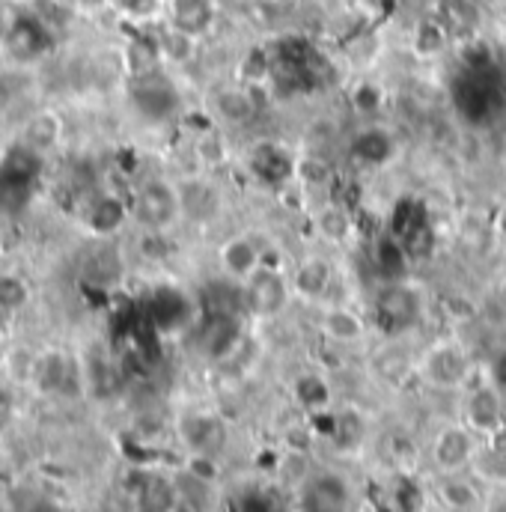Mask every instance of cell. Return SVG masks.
<instances>
[{
    "label": "cell",
    "mask_w": 506,
    "mask_h": 512,
    "mask_svg": "<svg viewBox=\"0 0 506 512\" xmlns=\"http://www.w3.org/2000/svg\"><path fill=\"white\" fill-rule=\"evenodd\" d=\"M367 313H370V322L384 337H408L420 325V319L426 313V301L411 277L381 280L370 292Z\"/></svg>",
    "instance_id": "cell-1"
},
{
    "label": "cell",
    "mask_w": 506,
    "mask_h": 512,
    "mask_svg": "<svg viewBox=\"0 0 506 512\" xmlns=\"http://www.w3.org/2000/svg\"><path fill=\"white\" fill-rule=\"evenodd\" d=\"M474 370H477L474 355L462 340L453 337L435 340L417 355V376L426 387L438 393H465L471 387Z\"/></svg>",
    "instance_id": "cell-2"
},
{
    "label": "cell",
    "mask_w": 506,
    "mask_h": 512,
    "mask_svg": "<svg viewBox=\"0 0 506 512\" xmlns=\"http://www.w3.org/2000/svg\"><path fill=\"white\" fill-rule=\"evenodd\" d=\"M131 218L149 233V236H164L170 233L182 218V197H179V182L164 179V176H149L143 179L134 194H131Z\"/></svg>",
    "instance_id": "cell-3"
},
{
    "label": "cell",
    "mask_w": 506,
    "mask_h": 512,
    "mask_svg": "<svg viewBox=\"0 0 506 512\" xmlns=\"http://www.w3.org/2000/svg\"><path fill=\"white\" fill-rule=\"evenodd\" d=\"M42 179V155L30 143L6 149L0 158V215H18L30 206Z\"/></svg>",
    "instance_id": "cell-4"
},
{
    "label": "cell",
    "mask_w": 506,
    "mask_h": 512,
    "mask_svg": "<svg viewBox=\"0 0 506 512\" xmlns=\"http://www.w3.org/2000/svg\"><path fill=\"white\" fill-rule=\"evenodd\" d=\"M242 298H245V313L256 322H277L289 313L292 307V280L289 271L280 265H259L251 277L242 283Z\"/></svg>",
    "instance_id": "cell-5"
},
{
    "label": "cell",
    "mask_w": 506,
    "mask_h": 512,
    "mask_svg": "<svg viewBox=\"0 0 506 512\" xmlns=\"http://www.w3.org/2000/svg\"><path fill=\"white\" fill-rule=\"evenodd\" d=\"M128 99H131V108L137 111V117L146 120V123H152V126H161V123L176 120V114L182 108V99H179L176 84L161 69L152 72V75L131 78Z\"/></svg>",
    "instance_id": "cell-6"
},
{
    "label": "cell",
    "mask_w": 506,
    "mask_h": 512,
    "mask_svg": "<svg viewBox=\"0 0 506 512\" xmlns=\"http://www.w3.org/2000/svg\"><path fill=\"white\" fill-rule=\"evenodd\" d=\"M176 435L188 456H215L221 459L233 441L230 423L215 411H188L176 423Z\"/></svg>",
    "instance_id": "cell-7"
},
{
    "label": "cell",
    "mask_w": 506,
    "mask_h": 512,
    "mask_svg": "<svg viewBox=\"0 0 506 512\" xmlns=\"http://www.w3.org/2000/svg\"><path fill=\"white\" fill-rule=\"evenodd\" d=\"M289 280H292V292L298 298L319 307V304L331 301V292L340 283V265L334 262L331 251H310L292 265Z\"/></svg>",
    "instance_id": "cell-8"
},
{
    "label": "cell",
    "mask_w": 506,
    "mask_h": 512,
    "mask_svg": "<svg viewBox=\"0 0 506 512\" xmlns=\"http://www.w3.org/2000/svg\"><path fill=\"white\" fill-rule=\"evenodd\" d=\"M480 438L468 423H447L435 432L429 444V459L438 474H462L471 471V462L477 456Z\"/></svg>",
    "instance_id": "cell-9"
},
{
    "label": "cell",
    "mask_w": 506,
    "mask_h": 512,
    "mask_svg": "<svg viewBox=\"0 0 506 512\" xmlns=\"http://www.w3.org/2000/svg\"><path fill=\"white\" fill-rule=\"evenodd\" d=\"M462 420L480 438H495L506 426V393L489 379V373H486V382L471 384L465 390Z\"/></svg>",
    "instance_id": "cell-10"
},
{
    "label": "cell",
    "mask_w": 506,
    "mask_h": 512,
    "mask_svg": "<svg viewBox=\"0 0 506 512\" xmlns=\"http://www.w3.org/2000/svg\"><path fill=\"white\" fill-rule=\"evenodd\" d=\"M0 45L15 63H36L54 48V30L48 27V21L42 15L18 12V15H12Z\"/></svg>",
    "instance_id": "cell-11"
},
{
    "label": "cell",
    "mask_w": 506,
    "mask_h": 512,
    "mask_svg": "<svg viewBox=\"0 0 506 512\" xmlns=\"http://www.w3.org/2000/svg\"><path fill=\"white\" fill-rule=\"evenodd\" d=\"M370 313L358 310L355 304L349 301H328V304H319V319H316V328L319 334L331 343V346H343V349H352V346H361L367 337H370Z\"/></svg>",
    "instance_id": "cell-12"
},
{
    "label": "cell",
    "mask_w": 506,
    "mask_h": 512,
    "mask_svg": "<svg viewBox=\"0 0 506 512\" xmlns=\"http://www.w3.org/2000/svg\"><path fill=\"white\" fill-rule=\"evenodd\" d=\"M298 512H352V486L343 474L316 468L295 492Z\"/></svg>",
    "instance_id": "cell-13"
},
{
    "label": "cell",
    "mask_w": 506,
    "mask_h": 512,
    "mask_svg": "<svg viewBox=\"0 0 506 512\" xmlns=\"http://www.w3.org/2000/svg\"><path fill=\"white\" fill-rule=\"evenodd\" d=\"M310 224L316 239L328 248V251H346L358 242V218L352 215V209L331 197L325 203H319L310 212Z\"/></svg>",
    "instance_id": "cell-14"
},
{
    "label": "cell",
    "mask_w": 506,
    "mask_h": 512,
    "mask_svg": "<svg viewBox=\"0 0 506 512\" xmlns=\"http://www.w3.org/2000/svg\"><path fill=\"white\" fill-rule=\"evenodd\" d=\"M179 197H182V218L188 224L212 227L224 215V191L209 176H188V179H182L179 182Z\"/></svg>",
    "instance_id": "cell-15"
},
{
    "label": "cell",
    "mask_w": 506,
    "mask_h": 512,
    "mask_svg": "<svg viewBox=\"0 0 506 512\" xmlns=\"http://www.w3.org/2000/svg\"><path fill=\"white\" fill-rule=\"evenodd\" d=\"M218 274L245 283L259 265H265V248L253 233H233L218 245Z\"/></svg>",
    "instance_id": "cell-16"
},
{
    "label": "cell",
    "mask_w": 506,
    "mask_h": 512,
    "mask_svg": "<svg viewBox=\"0 0 506 512\" xmlns=\"http://www.w3.org/2000/svg\"><path fill=\"white\" fill-rule=\"evenodd\" d=\"M245 343V316H218L209 313L206 325L200 328V352L209 361L233 358Z\"/></svg>",
    "instance_id": "cell-17"
},
{
    "label": "cell",
    "mask_w": 506,
    "mask_h": 512,
    "mask_svg": "<svg viewBox=\"0 0 506 512\" xmlns=\"http://www.w3.org/2000/svg\"><path fill=\"white\" fill-rule=\"evenodd\" d=\"M370 370L381 384L399 387L417 373V355L405 346V337H387V343L370 358Z\"/></svg>",
    "instance_id": "cell-18"
},
{
    "label": "cell",
    "mask_w": 506,
    "mask_h": 512,
    "mask_svg": "<svg viewBox=\"0 0 506 512\" xmlns=\"http://www.w3.org/2000/svg\"><path fill=\"white\" fill-rule=\"evenodd\" d=\"M259 108L253 102L248 84L221 87L215 93V120L227 128H251L259 123Z\"/></svg>",
    "instance_id": "cell-19"
},
{
    "label": "cell",
    "mask_w": 506,
    "mask_h": 512,
    "mask_svg": "<svg viewBox=\"0 0 506 512\" xmlns=\"http://www.w3.org/2000/svg\"><path fill=\"white\" fill-rule=\"evenodd\" d=\"M483 483L471 474H438V501L447 512H480L483 510Z\"/></svg>",
    "instance_id": "cell-20"
},
{
    "label": "cell",
    "mask_w": 506,
    "mask_h": 512,
    "mask_svg": "<svg viewBox=\"0 0 506 512\" xmlns=\"http://www.w3.org/2000/svg\"><path fill=\"white\" fill-rule=\"evenodd\" d=\"M131 218V206L117 194H96L87 200L84 224L93 236H117Z\"/></svg>",
    "instance_id": "cell-21"
},
{
    "label": "cell",
    "mask_w": 506,
    "mask_h": 512,
    "mask_svg": "<svg viewBox=\"0 0 506 512\" xmlns=\"http://www.w3.org/2000/svg\"><path fill=\"white\" fill-rule=\"evenodd\" d=\"M134 512H179L176 477L167 474H143L131 495Z\"/></svg>",
    "instance_id": "cell-22"
},
{
    "label": "cell",
    "mask_w": 506,
    "mask_h": 512,
    "mask_svg": "<svg viewBox=\"0 0 506 512\" xmlns=\"http://www.w3.org/2000/svg\"><path fill=\"white\" fill-rule=\"evenodd\" d=\"M215 21V6L212 0H170L167 3V24L191 33V36H203Z\"/></svg>",
    "instance_id": "cell-23"
},
{
    "label": "cell",
    "mask_w": 506,
    "mask_h": 512,
    "mask_svg": "<svg viewBox=\"0 0 506 512\" xmlns=\"http://www.w3.org/2000/svg\"><path fill=\"white\" fill-rule=\"evenodd\" d=\"M331 441L337 450L352 453L367 441V420L355 408H337L331 417Z\"/></svg>",
    "instance_id": "cell-24"
},
{
    "label": "cell",
    "mask_w": 506,
    "mask_h": 512,
    "mask_svg": "<svg viewBox=\"0 0 506 512\" xmlns=\"http://www.w3.org/2000/svg\"><path fill=\"white\" fill-rule=\"evenodd\" d=\"M471 474L489 486V489H498V486H506V447L501 444H483L477 447V456L471 462Z\"/></svg>",
    "instance_id": "cell-25"
},
{
    "label": "cell",
    "mask_w": 506,
    "mask_h": 512,
    "mask_svg": "<svg viewBox=\"0 0 506 512\" xmlns=\"http://www.w3.org/2000/svg\"><path fill=\"white\" fill-rule=\"evenodd\" d=\"M39 373H42V384H45L48 390L75 393V390L81 387V373H78V367H75L66 355H60V352L48 355V358L42 361Z\"/></svg>",
    "instance_id": "cell-26"
},
{
    "label": "cell",
    "mask_w": 506,
    "mask_h": 512,
    "mask_svg": "<svg viewBox=\"0 0 506 512\" xmlns=\"http://www.w3.org/2000/svg\"><path fill=\"white\" fill-rule=\"evenodd\" d=\"M155 42H158L161 60L170 63V66H188L197 57V36L182 33V30H176L170 24L164 27V33Z\"/></svg>",
    "instance_id": "cell-27"
},
{
    "label": "cell",
    "mask_w": 506,
    "mask_h": 512,
    "mask_svg": "<svg viewBox=\"0 0 506 512\" xmlns=\"http://www.w3.org/2000/svg\"><path fill=\"white\" fill-rule=\"evenodd\" d=\"M447 42H450L447 27L441 21H435V18H426V21H420L414 27L411 45H414V51L420 57H438V54H444L447 51Z\"/></svg>",
    "instance_id": "cell-28"
},
{
    "label": "cell",
    "mask_w": 506,
    "mask_h": 512,
    "mask_svg": "<svg viewBox=\"0 0 506 512\" xmlns=\"http://www.w3.org/2000/svg\"><path fill=\"white\" fill-rule=\"evenodd\" d=\"M197 158H200V164H206V167H221V164H227V158H230V143H227L224 131L209 128L206 134H200V137H197Z\"/></svg>",
    "instance_id": "cell-29"
},
{
    "label": "cell",
    "mask_w": 506,
    "mask_h": 512,
    "mask_svg": "<svg viewBox=\"0 0 506 512\" xmlns=\"http://www.w3.org/2000/svg\"><path fill=\"white\" fill-rule=\"evenodd\" d=\"M295 396L307 408H322V405L331 402V384L325 382L322 376H316V373H307V376H301L295 382Z\"/></svg>",
    "instance_id": "cell-30"
},
{
    "label": "cell",
    "mask_w": 506,
    "mask_h": 512,
    "mask_svg": "<svg viewBox=\"0 0 506 512\" xmlns=\"http://www.w3.org/2000/svg\"><path fill=\"white\" fill-rule=\"evenodd\" d=\"M30 301V289L18 274H0V310L3 313H18Z\"/></svg>",
    "instance_id": "cell-31"
},
{
    "label": "cell",
    "mask_w": 506,
    "mask_h": 512,
    "mask_svg": "<svg viewBox=\"0 0 506 512\" xmlns=\"http://www.w3.org/2000/svg\"><path fill=\"white\" fill-rule=\"evenodd\" d=\"M486 373H489V379L506 393V349H501V352L486 364Z\"/></svg>",
    "instance_id": "cell-32"
},
{
    "label": "cell",
    "mask_w": 506,
    "mask_h": 512,
    "mask_svg": "<svg viewBox=\"0 0 506 512\" xmlns=\"http://www.w3.org/2000/svg\"><path fill=\"white\" fill-rule=\"evenodd\" d=\"M27 512H60V510H57L54 504H45V501H36V504H33V507H30V510H27Z\"/></svg>",
    "instance_id": "cell-33"
},
{
    "label": "cell",
    "mask_w": 506,
    "mask_h": 512,
    "mask_svg": "<svg viewBox=\"0 0 506 512\" xmlns=\"http://www.w3.org/2000/svg\"><path fill=\"white\" fill-rule=\"evenodd\" d=\"M9 21H12V15H6V12H3V6H0V42H3V36H6Z\"/></svg>",
    "instance_id": "cell-34"
},
{
    "label": "cell",
    "mask_w": 506,
    "mask_h": 512,
    "mask_svg": "<svg viewBox=\"0 0 506 512\" xmlns=\"http://www.w3.org/2000/svg\"><path fill=\"white\" fill-rule=\"evenodd\" d=\"M84 3H99V0H84Z\"/></svg>",
    "instance_id": "cell-35"
},
{
    "label": "cell",
    "mask_w": 506,
    "mask_h": 512,
    "mask_svg": "<svg viewBox=\"0 0 506 512\" xmlns=\"http://www.w3.org/2000/svg\"><path fill=\"white\" fill-rule=\"evenodd\" d=\"M0 512H3V504H0Z\"/></svg>",
    "instance_id": "cell-36"
}]
</instances>
